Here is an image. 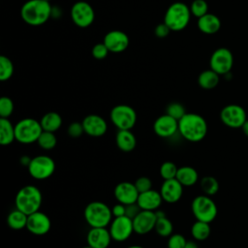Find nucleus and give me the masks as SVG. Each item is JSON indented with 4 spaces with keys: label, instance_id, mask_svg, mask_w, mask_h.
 <instances>
[{
    "label": "nucleus",
    "instance_id": "obj_43",
    "mask_svg": "<svg viewBox=\"0 0 248 248\" xmlns=\"http://www.w3.org/2000/svg\"><path fill=\"white\" fill-rule=\"evenodd\" d=\"M171 30L170 29V27L165 23V22H162V23H159L155 29H154V34L156 37L160 38V39H163V38H166L170 32Z\"/></svg>",
    "mask_w": 248,
    "mask_h": 248
},
{
    "label": "nucleus",
    "instance_id": "obj_32",
    "mask_svg": "<svg viewBox=\"0 0 248 248\" xmlns=\"http://www.w3.org/2000/svg\"><path fill=\"white\" fill-rule=\"evenodd\" d=\"M200 185H201V188H202L203 194L207 195L209 197L215 195L218 192V190H219V182H218V180L215 177L211 176V175L203 176L201 179Z\"/></svg>",
    "mask_w": 248,
    "mask_h": 248
},
{
    "label": "nucleus",
    "instance_id": "obj_33",
    "mask_svg": "<svg viewBox=\"0 0 248 248\" xmlns=\"http://www.w3.org/2000/svg\"><path fill=\"white\" fill-rule=\"evenodd\" d=\"M37 143L44 150H51L56 146L57 139L54 133L43 131L37 140Z\"/></svg>",
    "mask_w": 248,
    "mask_h": 248
},
{
    "label": "nucleus",
    "instance_id": "obj_13",
    "mask_svg": "<svg viewBox=\"0 0 248 248\" xmlns=\"http://www.w3.org/2000/svg\"><path fill=\"white\" fill-rule=\"evenodd\" d=\"M108 231L112 240L117 242L126 241L134 232L133 220L126 215L121 217H114V219L109 224Z\"/></svg>",
    "mask_w": 248,
    "mask_h": 248
},
{
    "label": "nucleus",
    "instance_id": "obj_36",
    "mask_svg": "<svg viewBox=\"0 0 248 248\" xmlns=\"http://www.w3.org/2000/svg\"><path fill=\"white\" fill-rule=\"evenodd\" d=\"M166 113L169 114L170 116L173 117L177 121H179L187 112L182 104L173 102V103H170L168 105V107L166 108Z\"/></svg>",
    "mask_w": 248,
    "mask_h": 248
},
{
    "label": "nucleus",
    "instance_id": "obj_38",
    "mask_svg": "<svg viewBox=\"0 0 248 248\" xmlns=\"http://www.w3.org/2000/svg\"><path fill=\"white\" fill-rule=\"evenodd\" d=\"M14 111V102L11 98L3 96L0 99V118H9Z\"/></svg>",
    "mask_w": 248,
    "mask_h": 248
},
{
    "label": "nucleus",
    "instance_id": "obj_37",
    "mask_svg": "<svg viewBox=\"0 0 248 248\" xmlns=\"http://www.w3.org/2000/svg\"><path fill=\"white\" fill-rule=\"evenodd\" d=\"M191 14L197 18L208 13V4L205 0H194L190 6Z\"/></svg>",
    "mask_w": 248,
    "mask_h": 248
},
{
    "label": "nucleus",
    "instance_id": "obj_47",
    "mask_svg": "<svg viewBox=\"0 0 248 248\" xmlns=\"http://www.w3.org/2000/svg\"><path fill=\"white\" fill-rule=\"evenodd\" d=\"M184 248H199L198 244L193 240H187Z\"/></svg>",
    "mask_w": 248,
    "mask_h": 248
},
{
    "label": "nucleus",
    "instance_id": "obj_25",
    "mask_svg": "<svg viewBox=\"0 0 248 248\" xmlns=\"http://www.w3.org/2000/svg\"><path fill=\"white\" fill-rule=\"evenodd\" d=\"M184 187H190L195 185L199 180L198 171L190 166H182L178 168L175 177Z\"/></svg>",
    "mask_w": 248,
    "mask_h": 248
},
{
    "label": "nucleus",
    "instance_id": "obj_41",
    "mask_svg": "<svg viewBox=\"0 0 248 248\" xmlns=\"http://www.w3.org/2000/svg\"><path fill=\"white\" fill-rule=\"evenodd\" d=\"M84 129L81 122H72L67 128V134L73 139H77L82 136Z\"/></svg>",
    "mask_w": 248,
    "mask_h": 248
},
{
    "label": "nucleus",
    "instance_id": "obj_18",
    "mask_svg": "<svg viewBox=\"0 0 248 248\" xmlns=\"http://www.w3.org/2000/svg\"><path fill=\"white\" fill-rule=\"evenodd\" d=\"M157 217L155 211L140 210V212L133 219L134 232L143 235L155 229Z\"/></svg>",
    "mask_w": 248,
    "mask_h": 248
},
{
    "label": "nucleus",
    "instance_id": "obj_42",
    "mask_svg": "<svg viewBox=\"0 0 248 248\" xmlns=\"http://www.w3.org/2000/svg\"><path fill=\"white\" fill-rule=\"evenodd\" d=\"M135 186L139 193H143L152 189V181L147 176H140L135 181Z\"/></svg>",
    "mask_w": 248,
    "mask_h": 248
},
{
    "label": "nucleus",
    "instance_id": "obj_49",
    "mask_svg": "<svg viewBox=\"0 0 248 248\" xmlns=\"http://www.w3.org/2000/svg\"><path fill=\"white\" fill-rule=\"evenodd\" d=\"M127 248H144V247L140 246V245H131V246H128Z\"/></svg>",
    "mask_w": 248,
    "mask_h": 248
},
{
    "label": "nucleus",
    "instance_id": "obj_27",
    "mask_svg": "<svg viewBox=\"0 0 248 248\" xmlns=\"http://www.w3.org/2000/svg\"><path fill=\"white\" fill-rule=\"evenodd\" d=\"M16 140L15 126L9 118H0V143L3 146L10 145Z\"/></svg>",
    "mask_w": 248,
    "mask_h": 248
},
{
    "label": "nucleus",
    "instance_id": "obj_17",
    "mask_svg": "<svg viewBox=\"0 0 248 248\" xmlns=\"http://www.w3.org/2000/svg\"><path fill=\"white\" fill-rule=\"evenodd\" d=\"M103 43L106 45L109 52L119 53L127 49L130 41L126 33L120 30H111L105 35Z\"/></svg>",
    "mask_w": 248,
    "mask_h": 248
},
{
    "label": "nucleus",
    "instance_id": "obj_11",
    "mask_svg": "<svg viewBox=\"0 0 248 248\" xmlns=\"http://www.w3.org/2000/svg\"><path fill=\"white\" fill-rule=\"evenodd\" d=\"M220 119L224 125L230 128H241L247 120L245 109L236 104L225 106L220 112Z\"/></svg>",
    "mask_w": 248,
    "mask_h": 248
},
{
    "label": "nucleus",
    "instance_id": "obj_29",
    "mask_svg": "<svg viewBox=\"0 0 248 248\" xmlns=\"http://www.w3.org/2000/svg\"><path fill=\"white\" fill-rule=\"evenodd\" d=\"M27 218L28 215L20 211L19 209L16 208L12 210L7 217V224L8 226L15 231H19L22 229H26V224H27Z\"/></svg>",
    "mask_w": 248,
    "mask_h": 248
},
{
    "label": "nucleus",
    "instance_id": "obj_40",
    "mask_svg": "<svg viewBox=\"0 0 248 248\" xmlns=\"http://www.w3.org/2000/svg\"><path fill=\"white\" fill-rule=\"evenodd\" d=\"M109 50L108 49V47L106 46V45L104 43H98L96 44L93 47H92V50H91V53H92V56L95 58V59H98V60H102L104 58H106L108 54Z\"/></svg>",
    "mask_w": 248,
    "mask_h": 248
},
{
    "label": "nucleus",
    "instance_id": "obj_2",
    "mask_svg": "<svg viewBox=\"0 0 248 248\" xmlns=\"http://www.w3.org/2000/svg\"><path fill=\"white\" fill-rule=\"evenodd\" d=\"M52 8L46 0H28L20 9L22 20L31 26L45 24L51 16Z\"/></svg>",
    "mask_w": 248,
    "mask_h": 248
},
{
    "label": "nucleus",
    "instance_id": "obj_23",
    "mask_svg": "<svg viewBox=\"0 0 248 248\" xmlns=\"http://www.w3.org/2000/svg\"><path fill=\"white\" fill-rule=\"evenodd\" d=\"M197 24L199 30L206 35L215 34L221 28L220 18L216 15L210 13H207L206 15L199 17Z\"/></svg>",
    "mask_w": 248,
    "mask_h": 248
},
{
    "label": "nucleus",
    "instance_id": "obj_39",
    "mask_svg": "<svg viewBox=\"0 0 248 248\" xmlns=\"http://www.w3.org/2000/svg\"><path fill=\"white\" fill-rule=\"evenodd\" d=\"M187 240L184 235L180 233H172L168 239V248H184Z\"/></svg>",
    "mask_w": 248,
    "mask_h": 248
},
{
    "label": "nucleus",
    "instance_id": "obj_34",
    "mask_svg": "<svg viewBox=\"0 0 248 248\" xmlns=\"http://www.w3.org/2000/svg\"><path fill=\"white\" fill-rule=\"evenodd\" d=\"M14 74V64L11 59L5 55L0 56V80L6 81Z\"/></svg>",
    "mask_w": 248,
    "mask_h": 248
},
{
    "label": "nucleus",
    "instance_id": "obj_8",
    "mask_svg": "<svg viewBox=\"0 0 248 248\" xmlns=\"http://www.w3.org/2000/svg\"><path fill=\"white\" fill-rule=\"evenodd\" d=\"M109 118L118 130H132L137 122V112L131 106L116 105L111 108Z\"/></svg>",
    "mask_w": 248,
    "mask_h": 248
},
{
    "label": "nucleus",
    "instance_id": "obj_12",
    "mask_svg": "<svg viewBox=\"0 0 248 248\" xmlns=\"http://www.w3.org/2000/svg\"><path fill=\"white\" fill-rule=\"evenodd\" d=\"M71 18L75 25L80 28H86L95 19L94 9L85 1H78L71 8Z\"/></svg>",
    "mask_w": 248,
    "mask_h": 248
},
{
    "label": "nucleus",
    "instance_id": "obj_3",
    "mask_svg": "<svg viewBox=\"0 0 248 248\" xmlns=\"http://www.w3.org/2000/svg\"><path fill=\"white\" fill-rule=\"evenodd\" d=\"M43 196L40 189L34 185H26L20 188L15 198L16 208L26 215H30L40 210Z\"/></svg>",
    "mask_w": 248,
    "mask_h": 248
},
{
    "label": "nucleus",
    "instance_id": "obj_6",
    "mask_svg": "<svg viewBox=\"0 0 248 248\" xmlns=\"http://www.w3.org/2000/svg\"><path fill=\"white\" fill-rule=\"evenodd\" d=\"M15 132L16 140L23 144H30L37 142L43 132V128L39 120L27 117L20 119L15 125Z\"/></svg>",
    "mask_w": 248,
    "mask_h": 248
},
{
    "label": "nucleus",
    "instance_id": "obj_45",
    "mask_svg": "<svg viewBox=\"0 0 248 248\" xmlns=\"http://www.w3.org/2000/svg\"><path fill=\"white\" fill-rule=\"evenodd\" d=\"M111 212L113 217H121V216H125V204L117 202L116 204H114L111 208Z\"/></svg>",
    "mask_w": 248,
    "mask_h": 248
},
{
    "label": "nucleus",
    "instance_id": "obj_7",
    "mask_svg": "<svg viewBox=\"0 0 248 248\" xmlns=\"http://www.w3.org/2000/svg\"><path fill=\"white\" fill-rule=\"evenodd\" d=\"M192 213L198 221L211 223L217 216L218 209L215 202L207 195H199L192 201Z\"/></svg>",
    "mask_w": 248,
    "mask_h": 248
},
{
    "label": "nucleus",
    "instance_id": "obj_14",
    "mask_svg": "<svg viewBox=\"0 0 248 248\" xmlns=\"http://www.w3.org/2000/svg\"><path fill=\"white\" fill-rule=\"evenodd\" d=\"M51 228V221L49 217L42 212L37 211L30 215L27 218L26 229L29 232L35 235H44L46 234Z\"/></svg>",
    "mask_w": 248,
    "mask_h": 248
},
{
    "label": "nucleus",
    "instance_id": "obj_30",
    "mask_svg": "<svg viewBox=\"0 0 248 248\" xmlns=\"http://www.w3.org/2000/svg\"><path fill=\"white\" fill-rule=\"evenodd\" d=\"M209 224L210 223L197 220L191 227V235L193 238L198 241H203L207 239L211 232Z\"/></svg>",
    "mask_w": 248,
    "mask_h": 248
},
{
    "label": "nucleus",
    "instance_id": "obj_26",
    "mask_svg": "<svg viewBox=\"0 0 248 248\" xmlns=\"http://www.w3.org/2000/svg\"><path fill=\"white\" fill-rule=\"evenodd\" d=\"M43 131L55 133L62 126V117L58 112L49 111L43 115L40 120Z\"/></svg>",
    "mask_w": 248,
    "mask_h": 248
},
{
    "label": "nucleus",
    "instance_id": "obj_28",
    "mask_svg": "<svg viewBox=\"0 0 248 248\" xmlns=\"http://www.w3.org/2000/svg\"><path fill=\"white\" fill-rule=\"evenodd\" d=\"M219 76L220 75H218L216 72H214L211 69L204 70L198 77V84L200 85V87L206 90L213 89L219 83V80H220Z\"/></svg>",
    "mask_w": 248,
    "mask_h": 248
},
{
    "label": "nucleus",
    "instance_id": "obj_5",
    "mask_svg": "<svg viewBox=\"0 0 248 248\" xmlns=\"http://www.w3.org/2000/svg\"><path fill=\"white\" fill-rule=\"evenodd\" d=\"M190 7L183 2H174L165 13L164 22L171 31H181L187 27L191 18Z\"/></svg>",
    "mask_w": 248,
    "mask_h": 248
},
{
    "label": "nucleus",
    "instance_id": "obj_51",
    "mask_svg": "<svg viewBox=\"0 0 248 248\" xmlns=\"http://www.w3.org/2000/svg\"><path fill=\"white\" fill-rule=\"evenodd\" d=\"M46 1H48V2H49V1H50V0H46Z\"/></svg>",
    "mask_w": 248,
    "mask_h": 248
},
{
    "label": "nucleus",
    "instance_id": "obj_24",
    "mask_svg": "<svg viewBox=\"0 0 248 248\" xmlns=\"http://www.w3.org/2000/svg\"><path fill=\"white\" fill-rule=\"evenodd\" d=\"M117 147L123 152H131L137 145V139L131 130H118L115 136Z\"/></svg>",
    "mask_w": 248,
    "mask_h": 248
},
{
    "label": "nucleus",
    "instance_id": "obj_44",
    "mask_svg": "<svg viewBox=\"0 0 248 248\" xmlns=\"http://www.w3.org/2000/svg\"><path fill=\"white\" fill-rule=\"evenodd\" d=\"M140 210L141 209H140V207L139 206V204L137 202L125 205V215L127 217L131 218L132 220L140 212Z\"/></svg>",
    "mask_w": 248,
    "mask_h": 248
},
{
    "label": "nucleus",
    "instance_id": "obj_19",
    "mask_svg": "<svg viewBox=\"0 0 248 248\" xmlns=\"http://www.w3.org/2000/svg\"><path fill=\"white\" fill-rule=\"evenodd\" d=\"M115 200L123 204H130L137 202L139 198V191L137 190L135 183L129 181L119 182L113 190Z\"/></svg>",
    "mask_w": 248,
    "mask_h": 248
},
{
    "label": "nucleus",
    "instance_id": "obj_1",
    "mask_svg": "<svg viewBox=\"0 0 248 248\" xmlns=\"http://www.w3.org/2000/svg\"><path fill=\"white\" fill-rule=\"evenodd\" d=\"M206 120L200 114L187 112L178 121V133L186 140L198 142L202 140L207 134Z\"/></svg>",
    "mask_w": 248,
    "mask_h": 248
},
{
    "label": "nucleus",
    "instance_id": "obj_35",
    "mask_svg": "<svg viewBox=\"0 0 248 248\" xmlns=\"http://www.w3.org/2000/svg\"><path fill=\"white\" fill-rule=\"evenodd\" d=\"M177 170H178V168L173 162L166 161L161 165L160 170H159V173H160V176L164 180H168V179L175 178Z\"/></svg>",
    "mask_w": 248,
    "mask_h": 248
},
{
    "label": "nucleus",
    "instance_id": "obj_50",
    "mask_svg": "<svg viewBox=\"0 0 248 248\" xmlns=\"http://www.w3.org/2000/svg\"><path fill=\"white\" fill-rule=\"evenodd\" d=\"M82 248H92V247L89 246V245H86V246H84V247H82Z\"/></svg>",
    "mask_w": 248,
    "mask_h": 248
},
{
    "label": "nucleus",
    "instance_id": "obj_9",
    "mask_svg": "<svg viewBox=\"0 0 248 248\" xmlns=\"http://www.w3.org/2000/svg\"><path fill=\"white\" fill-rule=\"evenodd\" d=\"M27 170L34 179L45 180L54 173L55 162L47 155H38L32 158Z\"/></svg>",
    "mask_w": 248,
    "mask_h": 248
},
{
    "label": "nucleus",
    "instance_id": "obj_22",
    "mask_svg": "<svg viewBox=\"0 0 248 248\" xmlns=\"http://www.w3.org/2000/svg\"><path fill=\"white\" fill-rule=\"evenodd\" d=\"M163 199L160 194V191H155L150 189L146 192L140 193L137 203L141 210L155 211L160 208Z\"/></svg>",
    "mask_w": 248,
    "mask_h": 248
},
{
    "label": "nucleus",
    "instance_id": "obj_16",
    "mask_svg": "<svg viewBox=\"0 0 248 248\" xmlns=\"http://www.w3.org/2000/svg\"><path fill=\"white\" fill-rule=\"evenodd\" d=\"M153 130L158 137L169 139L178 132V121L165 113L154 121Z\"/></svg>",
    "mask_w": 248,
    "mask_h": 248
},
{
    "label": "nucleus",
    "instance_id": "obj_10",
    "mask_svg": "<svg viewBox=\"0 0 248 248\" xmlns=\"http://www.w3.org/2000/svg\"><path fill=\"white\" fill-rule=\"evenodd\" d=\"M210 69L218 75H228L233 66V55L227 47H219L213 51L209 59Z\"/></svg>",
    "mask_w": 248,
    "mask_h": 248
},
{
    "label": "nucleus",
    "instance_id": "obj_31",
    "mask_svg": "<svg viewBox=\"0 0 248 248\" xmlns=\"http://www.w3.org/2000/svg\"><path fill=\"white\" fill-rule=\"evenodd\" d=\"M154 230L158 235L162 237H169L172 234L173 225L167 216H164L161 218H157Z\"/></svg>",
    "mask_w": 248,
    "mask_h": 248
},
{
    "label": "nucleus",
    "instance_id": "obj_46",
    "mask_svg": "<svg viewBox=\"0 0 248 248\" xmlns=\"http://www.w3.org/2000/svg\"><path fill=\"white\" fill-rule=\"evenodd\" d=\"M31 160H32V158H31V157H29V156H27V155H23V156H21V157H20V159H19V163H20V165H21V166L28 168V166L30 165Z\"/></svg>",
    "mask_w": 248,
    "mask_h": 248
},
{
    "label": "nucleus",
    "instance_id": "obj_4",
    "mask_svg": "<svg viewBox=\"0 0 248 248\" xmlns=\"http://www.w3.org/2000/svg\"><path fill=\"white\" fill-rule=\"evenodd\" d=\"M84 219L91 228H107L112 221L111 208L105 202L94 201L84 208Z\"/></svg>",
    "mask_w": 248,
    "mask_h": 248
},
{
    "label": "nucleus",
    "instance_id": "obj_20",
    "mask_svg": "<svg viewBox=\"0 0 248 248\" xmlns=\"http://www.w3.org/2000/svg\"><path fill=\"white\" fill-rule=\"evenodd\" d=\"M183 185L176 179L164 180L160 188V194L164 202L168 203L177 202L183 194Z\"/></svg>",
    "mask_w": 248,
    "mask_h": 248
},
{
    "label": "nucleus",
    "instance_id": "obj_15",
    "mask_svg": "<svg viewBox=\"0 0 248 248\" xmlns=\"http://www.w3.org/2000/svg\"><path fill=\"white\" fill-rule=\"evenodd\" d=\"M84 133L92 138L103 137L108 131V123L104 117L98 114H88L82 121Z\"/></svg>",
    "mask_w": 248,
    "mask_h": 248
},
{
    "label": "nucleus",
    "instance_id": "obj_48",
    "mask_svg": "<svg viewBox=\"0 0 248 248\" xmlns=\"http://www.w3.org/2000/svg\"><path fill=\"white\" fill-rule=\"evenodd\" d=\"M241 129H242L244 135H245L246 137H248V119H247V120L245 121V123L242 125Z\"/></svg>",
    "mask_w": 248,
    "mask_h": 248
},
{
    "label": "nucleus",
    "instance_id": "obj_21",
    "mask_svg": "<svg viewBox=\"0 0 248 248\" xmlns=\"http://www.w3.org/2000/svg\"><path fill=\"white\" fill-rule=\"evenodd\" d=\"M111 239L107 228H91L86 235L87 245L92 248H108Z\"/></svg>",
    "mask_w": 248,
    "mask_h": 248
}]
</instances>
